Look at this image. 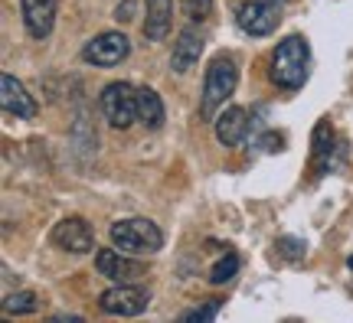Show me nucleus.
Returning a JSON list of instances; mask_svg holds the SVG:
<instances>
[{
    "instance_id": "f257e3e1",
    "label": "nucleus",
    "mask_w": 353,
    "mask_h": 323,
    "mask_svg": "<svg viewBox=\"0 0 353 323\" xmlns=\"http://www.w3.org/2000/svg\"><path fill=\"white\" fill-rule=\"evenodd\" d=\"M236 82H239V65H236V56H216L210 69H206V79H203V95H200V118H216V112L226 105V98L236 92Z\"/></svg>"
},
{
    "instance_id": "f03ea898",
    "label": "nucleus",
    "mask_w": 353,
    "mask_h": 323,
    "mask_svg": "<svg viewBox=\"0 0 353 323\" xmlns=\"http://www.w3.org/2000/svg\"><path fill=\"white\" fill-rule=\"evenodd\" d=\"M311 65V46L304 37H288L272 52V82L281 88H301Z\"/></svg>"
},
{
    "instance_id": "7ed1b4c3",
    "label": "nucleus",
    "mask_w": 353,
    "mask_h": 323,
    "mask_svg": "<svg viewBox=\"0 0 353 323\" xmlns=\"http://www.w3.org/2000/svg\"><path fill=\"white\" fill-rule=\"evenodd\" d=\"M112 242L128 255H157L164 249V232L151 219H121L112 225Z\"/></svg>"
},
{
    "instance_id": "20e7f679",
    "label": "nucleus",
    "mask_w": 353,
    "mask_h": 323,
    "mask_svg": "<svg viewBox=\"0 0 353 323\" xmlns=\"http://www.w3.org/2000/svg\"><path fill=\"white\" fill-rule=\"evenodd\" d=\"M101 114L114 131H128L138 121V88L128 82H112L101 92Z\"/></svg>"
},
{
    "instance_id": "39448f33",
    "label": "nucleus",
    "mask_w": 353,
    "mask_h": 323,
    "mask_svg": "<svg viewBox=\"0 0 353 323\" xmlns=\"http://www.w3.org/2000/svg\"><path fill=\"white\" fill-rule=\"evenodd\" d=\"M128 52H131V43H128L125 33H101V37L88 39L85 50H82V59L88 65H99V69H114V65L128 59Z\"/></svg>"
},
{
    "instance_id": "423d86ee",
    "label": "nucleus",
    "mask_w": 353,
    "mask_h": 323,
    "mask_svg": "<svg viewBox=\"0 0 353 323\" xmlns=\"http://www.w3.org/2000/svg\"><path fill=\"white\" fill-rule=\"evenodd\" d=\"M95 268H99V274L112 278L114 284H134L148 274V268L141 261L128 258V251L121 249H99L95 251Z\"/></svg>"
},
{
    "instance_id": "0eeeda50",
    "label": "nucleus",
    "mask_w": 353,
    "mask_h": 323,
    "mask_svg": "<svg viewBox=\"0 0 353 323\" xmlns=\"http://www.w3.org/2000/svg\"><path fill=\"white\" fill-rule=\"evenodd\" d=\"M278 20H281V13H278L275 0H249V3H242L239 13H236L239 30L249 33V37H268L278 26Z\"/></svg>"
},
{
    "instance_id": "6e6552de",
    "label": "nucleus",
    "mask_w": 353,
    "mask_h": 323,
    "mask_svg": "<svg viewBox=\"0 0 353 323\" xmlns=\"http://www.w3.org/2000/svg\"><path fill=\"white\" fill-rule=\"evenodd\" d=\"M99 304H101V311L114 313V317H138L141 311H148L151 294L141 291V287H134V284H114L101 294Z\"/></svg>"
},
{
    "instance_id": "1a4fd4ad",
    "label": "nucleus",
    "mask_w": 353,
    "mask_h": 323,
    "mask_svg": "<svg viewBox=\"0 0 353 323\" xmlns=\"http://www.w3.org/2000/svg\"><path fill=\"white\" fill-rule=\"evenodd\" d=\"M52 245L63 251H72V255H85V251L95 249V236H92V229H88L85 219L69 216L63 222H56V229H52Z\"/></svg>"
},
{
    "instance_id": "9d476101",
    "label": "nucleus",
    "mask_w": 353,
    "mask_h": 323,
    "mask_svg": "<svg viewBox=\"0 0 353 323\" xmlns=\"http://www.w3.org/2000/svg\"><path fill=\"white\" fill-rule=\"evenodd\" d=\"M56 7H59V0H20L26 33L33 39H46L52 33V26H56Z\"/></svg>"
},
{
    "instance_id": "9b49d317",
    "label": "nucleus",
    "mask_w": 353,
    "mask_h": 323,
    "mask_svg": "<svg viewBox=\"0 0 353 323\" xmlns=\"http://www.w3.org/2000/svg\"><path fill=\"white\" fill-rule=\"evenodd\" d=\"M0 105H3V112L13 114V118H37V101L30 98V92H26L13 75H3V79H0Z\"/></svg>"
},
{
    "instance_id": "f8f14e48",
    "label": "nucleus",
    "mask_w": 353,
    "mask_h": 323,
    "mask_svg": "<svg viewBox=\"0 0 353 323\" xmlns=\"http://www.w3.org/2000/svg\"><path fill=\"white\" fill-rule=\"evenodd\" d=\"M245 134H249V114H245V108L232 105V108H223V112L216 114V137H219L223 147L242 144Z\"/></svg>"
},
{
    "instance_id": "ddd939ff",
    "label": "nucleus",
    "mask_w": 353,
    "mask_h": 323,
    "mask_svg": "<svg viewBox=\"0 0 353 323\" xmlns=\"http://www.w3.org/2000/svg\"><path fill=\"white\" fill-rule=\"evenodd\" d=\"M203 33L196 30V26H187L180 37H176V43H174V56H170V69L174 72H187L190 65L200 59V52H203Z\"/></svg>"
},
{
    "instance_id": "4468645a",
    "label": "nucleus",
    "mask_w": 353,
    "mask_h": 323,
    "mask_svg": "<svg viewBox=\"0 0 353 323\" xmlns=\"http://www.w3.org/2000/svg\"><path fill=\"white\" fill-rule=\"evenodd\" d=\"M314 147H311V163H314V174L317 176H324L334 167V127L327 125V121H317V127H314Z\"/></svg>"
},
{
    "instance_id": "2eb2a0df",
    "label": "nucleus",
    "mask_w": 353,
    "mask_h": 323,
    "mask_svg": "<svg viewBox=\"0 0 353 323\" xmlns=\"http://www.w3.org/2000/svg\"><path fill=\"white\" fill-rule=\"evenodd\" d=\"M170 20H174V3H170V0H148L144 37L148 39H164L167 33H170Z\"/></svg>"
},
{
    "instance_id": "dca6fc26",
    "label": "nucleus",
    "mask_w": 353,
    "mask_h": 323,
    "mask_svg": "<svg viewBox=\"0 0 353 323\" xmlns=\"http://www.w3.org/2000/svg\"><path fill=\"white\" fill-rule=\"evenodd\" d=\"M138 121L144 127H151V131H157V127L164 125V101L148 85L138 88Z\"/></svg>"
},
{
    "instance_id": "f3484780",
    "label": "nucleus",
    "mask_w": 353,
    "mask_h": 323,
    "mask_svg": "<svg viewBox=\"0 0 353 323\" xmlns=\"http://www.w3.org/2000/svg\"><path fill=\"white\" fill-rule=\"evenodd\" d=\"M236 271H239V258H236V255L229 251L226 258H219V261L213 264V271H210V281H213V284H226V281H232V278H236Z\"/></svg>"
},
{
    "instance_id": "a211bd4d",
    "label": "nucleus",
    "mask_w": 353,
    "mask_h": 323,
    "mask_svg": "<svg viewBox=\"0 0 353 323\" xmlns=\"http://www.w3.org/2000/svg\"><path fill=\"white\" fill-rule=\"evenodd\" d=\"M3 311H7V313H30V311H37V294H33V291L10 294V298L3 300Z\"/></svg>"
},
{
    "instance_id": "6ab92c4d",
    "label": "nucleus",
    "mask_w": 353,
    "mask_h": 323,
    "mask_svg": "<svg viewBox=\"0 0 353 323\" xmlns=\"http://www.w3.org/2000/svg\"><path fill=\"white\" fill-rule=\"evenodd\" d=\"M190 20H206L213 13V0H180Z\"/></svg>"
},
{
    "instance_id": "aec40b11",
    "label": "nucleus",
    "mask_w": 353,
    "mask_h": 323,
    "mask_svg": "<svg viewBox=\"0 0 353 323\" xmlns=\"http://www.w3.org/2000/svg\"><path fill=\"white\" fill-rule=\"evenodd\" d=\"M219 304H223V300H210V304H203L196 311H187L183 320H213L216 313H219Z\"/></svg>"
},
{
    "instance_id": "412c9836",
    "label": "nucleus",
    "mask_w": 353,
    "mask_h": 323,
    "mask_svg": "<svg viewBox=\"0 0 353 323\" xmlns=\"http://www.w3.org/2000/svg\"><path fill=\"white\" fill-rule=\"evenodd\" d=\"M278 249L285 251L288 258H301V255H304V242H298V238H281V242H278Z\"/></svg>"
},
{
    "instance_id": "4be33fe9",
    "label": "nucleus",
    "mask_w": 353,
    "mask_h": 323,
    "mask_svg": "<svg viewBox=\"0 0 353 323\" xmlns=\"http://www.w3.org/2000/svg\"><path fill=\"white\" fill-rule=\"evenodd\" d=\"M131 17H134V0H125V3L114 10V20H118V23H128Z\"/></svg>"
},
{
    "instance_id": "5701e85b",
    "label": "nucleus",
    "mask_w": 353,
    "mask_h": 323,
    "mask_svg": "<svg viewBox=\"0 0 353 323\" xmlns=\"http://www.w3.org/2000/svg\"><path fill=\"white\" fill-rule=\"evenodd\" d=\"M262 144H265V150H281V134H265Z\"/></svg>"
}]
</instances>
